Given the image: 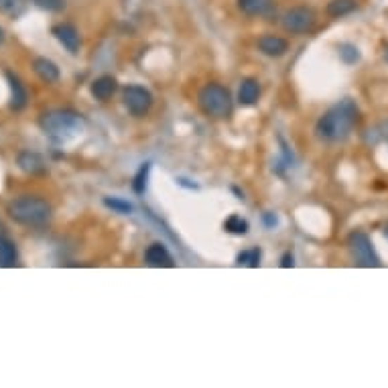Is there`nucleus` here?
Instances as JSON below:
<instances>
[{
	"label": "nucleus",
	"instance_id": "5",
	"mask_svg": "<svg viewBox=\"0 0 388 388\" xmlns=\"http://www.w3.org/2000/svg\"><path fill=\"white\" fill-rule=\"evenodd\" d=\"M348 246H350V252L354 260H356V264L368 266V269L382 264L380 257L376 254V248H374V244L370 240L368 234H364V232H351L350 238H348Z\"/></svg>",
	"mask_w": 388,
	"mask_h": 388
},
{
	"label": "nucleus",
	"instance_id": "17",
	"mask_svg": "<svg viewBox=\"0 0 388 388\" xmlns=\"http://www.w3.org/2000/svg\"><path fill=\"white\" fill-rule=\"evenodd\" d=\"M356 8H358V0H330L325 6V13L332 19H342V17L351 15Z\"/></svg>",
	"mask_w": 388,
	"mask_h": 388
},
{
	"label": "nucleus",
	"instance_id": "25",
	"mask_svg": "<svg viewBox=\"0 0 388 388\" xmlns=\"http://www.w3.org/2000/svg\"><path fill=\"white\" fill-rule=\"evenodd\" d=\"M33 2L37 4L39 8L51 11V13H56V11H61V8L65 6V0H33Z\"/></svg>",
	"mask_w": 388,
	"mask_h": 388
},
{
	"label": "nucleus",
	"instance_id": "23",
	"mask_svg": "<svg viewBox=\"0 0 388 388\" xmlns=\"http://www.w3.org/2000/svg\"><path fill=\"white\" fill-rule=\"evenodd\" d=\"M224 228L232 234H246L248 232V222L242 220L240 216H230L226 222H224Z\"/></svg>",
	"mask_w": 388,
	"mask_h": 388
},
{
	"label": "nucleus",
	"instance_id": "7",
	"mask_svg": "<svg viewBox=\"0 0 388 388\" xmlns=\"http://www.w3.org/2000/svg\"><path fill=\"white\" fill-rule=\"evenodd\" d=\"M122 100L132 116H145L153 106V96L147 88H141V86H129L122 93Z\"/></svg>",
	"mask_w": 388,
	"mask_h": 388
},
{
	"label": "nucleus",
	"instance_id": "13",
	"mask_svg": "<svg viewBox=\"0 0 388 388\" xmlns=\"http://www.w3.org/2000/svg\"><path fill=\"white\" fill-rule=\"evenodd\" d=\"M273 0H238V8L246 17H266L273 13Z\"/></svg>",
	"mask_w": 388,
	"mask_h": 388
},
{
	"label": "nucleus",
	"instance_id": "22",
	"mask_svg": "<svg viewBox=\"0 0 388 388\" xmlns=\"http://www.w3.org/2000/svg\"><path fill=\"white\" fill-rule=\"evenodd\" d=\"M104 205L106 207H110L112 212H116V214H132V204L127 202V200H122V198H104Z\"/></svg>",
	"mask_w": 388,
	"mask_h": 388
},
{
	"label": "nucleus",
	"instance_id": "29",
	"mask_svg": "<svg viewBox=\"0 0 388 388\" xmlns=\"http://www.w3.org/2000/svg\"><path fill=\"white\" fill-rule=\"evenodd\" d=\"M384 57H387V61H388V45H387V49H384Z\"/></svg>",
	"mask_w": 388,
	"mask_h": 388
},
{
	"label": "nucleus",
	"instance_id": "28",
	"mask_svg": "<svg viewBox=\"0 0 388 388\" xmlns=\"http://www.w3.org/2000/svg\"><path fill=\"white\" fill-rule=\"evenodd\" d=\"M4 37H6V35H4V29H2V27H0V45H2V43H4Z\"/></svg>",
	"mask_w": 388,
	"mask_h": 388
},
{
	"label": "nucleus",
	"instance_id": "4",
	"mask_svg": "<svg viewBox=\"0 0 388 388\" xmlns=\"http://www.w3.org/2000/svg\"><path fill=\"white\" fill-rule=\"evenodd\" d=\"M82 127V118L72 110H53L41 116V129L53 138L74 134Z\"/></svg>",
	"mask_w": 388,
	"mask_h": 388
},
{
	"label": "nucleus",
	"instance_id": "9",
	"mask_svg": "<svg viewBox=\"0 0 388 388\" xmlns=\"http://www.w3.org/2000/svg\"><path fill=\"white\" fill-rule=\"evenodd\" d=\"M17 163H19L20 171H25L27 175H41L47 169L43 157L39 153H35V150H22L19 155V159H17Z\"/></svg>",
	"mask_w": 388,
	"mask_h": 388
},
{
	"label": "nucleus",
	"instance_id": "11",
	"mask_svg": "<svg viewBox=\"0 0 388 388\" xmlns=\"http://www.w3.org/2000/svg\"><path fill=\"white\" fill-rule=\"evenodd\" d=\"M145 260H147L148 266H165V269H171L175 262H173V257L169 254V250H167L163 244H159V242H155V244H150L147 248V252H145Z\"/></svg>",
	"mask_w": 388,
	"mask_h": 388
},
{
	"label": "nucleus",
	"instance_id": "2",
	"mask_svg": "<svg viewBox=\"0 0 388 388\" xmlns=\"http://www.w3.org/2000/svg\"><path fill=\"white\" fill-rule=\"evenodd\" d=\"M8 216L22 226H43L51 218V205L41 198L22 195L19 200L11 202Z\"/></svg>",
	"mask_w": 388,
	"mask_h": 388
},
{
	"label": "nucleus",
	"instance_id": "8",
	"mask_svg": "<svg viewBox=\"0 0 388 388\" xmlns=\"http://www.w3.org/2000/svg\"><path fill=\"white\" fill-rule=\"evenodd\" d=\"M53 35L56 39L74 56L79 51V45H82V39H79V31L75 29L74 25L70 22H61V25H56L53 27Z\"/></svg>",
	"mask_w": 388,
	"mask_h": 388
},
{
	"label": "nucleus",
	"instance_id": "20",
	"mask_svg": "<svg viewBox=\"0 0 388 388\" xmlns=\"http://www.w3.org/2000/svg\"><path fill=\"white\" fill-rule=\"evenodd\" d=\"M337 51H340V59H342L346 65H354V63L360 61V49H358L356 45H351V43H342V45L337 47Z\"/></svg>",
	"mask_w": 388,
	"mask_h": 388
},
{
	"label": "nucleus",
	"instance_id": "14",
	"mask_svg": "<svg viewBox=\"0 0 388 388\" xmlns=\"http://www.w3.org/2000/svg\"><path fill=\"white\" fill-rule=\"evenodd\" d=\"M116 90H118V84H116V79H114L112 75H102V77H98L92 84V88H90L93 98L100 100V102L110 100L112 96L116 93Z\"/></svg>",
	"mask_w": 388,
	"mask_h": 388
},
{
	"label": "nucleus",
	"instance_id": "16",
	"mask_svg": "<svg viewBox=\"0 0 388 388\" xmlns=\"http://www.w3.org/2000/svg\"><path fill=\"white\" fill-rule=\"evenodd\" d=\"M260 98V86L257 79H252V77H246V79H242L240 84V90H238V102H240L242 106H252V104H257Z\"/></svg>",
	"mask_w": 388,
	"mask_h": 388
},
{
	"label": "nucleus",
	"instance_id": "27",
	"mask_svg": "<svg viewBox=\"0 0 388 388\" xmlns=\"http://www.w3.org/2000/svg\"><path fill=\"white\" fill-rule=\"evenodd\" d=\"M378 134H380V136H382V138L388 143V122H384V124L378 129Z\"/></svg>",
	"mask_w": 388,
	"mask_h": 388
},
{
	"label": "nucleus",
	"instance_id": "15",
	"mask_svg": "<svg viewBox=\"0 0 388 388\" xmlns=\"http://www.w3.org/2000/svg\"><path fill=\"white\" fill-rule=\"evenodd\" d=\"M33 70H35V74H37L45 84H56V82H59V77H61L59 67H57L51 59H47V57H37V59L33 61Z\"/></svg>",
	"mask_w": 388,
	"mask_h": 388
},
{
	"label": "nucleus",
	"instance_id": "24",
	"mask_svg": "<svg viewBox=\"0 0 388 388\" xmlns=\"http://www.w3.org/2000/svg\"><path fill=\"white\" fill-rule=\"evenodd\" d=\"M260 262V250L259 248H252V250H246L238 254V264H248V266H259Z\"/></svg>",
	"mask_w": 388,
	"mask_h": 388
},
{
	"label": "nucleus",
	"instance_id": "10",
	"mask_svg": "<svg viewBox=\"0 0 388 388\" xmlns=\"http://www.w3.org/2000/svg\"><path fill=\"white\" fill-rule=\"evenodd\" d=\"M6 79H8V88H11V108L15 112L22 110L27 106V100H29L22 82L13 72H6Z\"/></svg>",
	"mask_w": 388,
	"mask_h": 388
},
{
	"label": "nucleus",
	"instance_id": "1",
	"mask_svg": "<svg viewBox=\"0 0 388 388\" xmlns=\"http://www.w3.org/2000/svg\"><path fill=\"white\" fill-rule=\"evenodd\" d=\"M358 114H360L358 106L350 98L333 104L315 124L317 138H321L325 143H344L358 122Z\"/></svg>",
	"mask_w": 388,
	"mask_h": 388
},
{
	"label": "nucleus",
	"instance_id": "21",
	"mask_svg": "<svg viewBox=\"0 0 388 388\" xmlns=\"http://www.w3.org/2000/svg\"><path fill=\"white\" fill-rule=\"evenodd\" d=\"M148 171H150V163H145V165L138 169V173L134 175V181H132V189L134 193H145L147 191V179H148Z\"/></svg>",
	"mask_w": 388,
	"mask_h": 388
},
{
	"label": "nucleus",
	"instance_id": "19",
	"mask_svg": "<svg viewBox=\"0 0 388 388\" xmlns=\"http://www.w3.org/2000/svg\"><path fill=\"white\" fill-rule=\"evenodd\" d=\"M25 11H27L25 0H0V13L11 19H19L20 15H25Z\"/></svg>",
	"mask_w": 388,
	"mask_h": 388
},
{
	"label": "nucleus",
	"instance_id": "6",
	"mask_svg": "<svg viewBox=\"0 0 388 388\" xmlns=\"http://www.w3.org/2000/svg\"><path fill=\"white\" fill-rule=\"evenodd\" d=\"M315 13L313 8L309 6H295V8H289L285 15H283V29L287 33H293V35H301V33H309L315 27Z\"/></svg>",
	"mask_w": 388,
	"mask_h": 388
},
{
	"label": "nucleus",
	"instance_id": "26",
	"mask_svg": "<svg viewBox=\"0 0 388 388\" xmlns=\"http://www.w3.org/2000/svg\"><path fill=\"white\" fill-rule=\"evenodd\" d=\"M280 264H283L285 269H287V266H293V264H295V262H293V254H285V259H283Z\"/></svg>",
	"mask_w": 388,
	"mask_h": 388
},
{
	"label": "nucleus",
	"instance_id": "3",
	"mask_svg": "<svg viewBox=\"0 0 388 388\" xmlns=\"http://www.w3.org/2000/svg\"><path fill=\"white\" fill-rule=\"evenodd\" d=\"M198 104L212 118H226L232 112V96L220 84H207L198 93Z\"/></svg>",
	"mask_w": 388,
	"mask_h": 388
},
{
	"label": "nucleus",
	"instance_id": "18",
	"mask_svg": "<svg viewBox=\"0 0 388 388\" xmlns=\"http://www.w3.org/2000/svg\"><path fill=\"white\" fill-rule=\"evenodd\" d=\"M17 246L15 242H11L8 238L0 236V269H6V266H15L17 264Z\"/></svg>",
	"mask_w": 388,
	"mask_h": 388
},
{
	"label": "nucleus",
	"instance_id": "12",
	"mask_svg": "<svg viewBox=\"0 0 388 388\" xmlns=\"http://www.w3.org/2000/svg\"><path fill=\"white\" fill-rule=\"evenodd\" d=\"M259 49L260 53H264V56L280 57L287 53L289 43L283 37H277V35H262L259 39Z\"/></svg>",
	"mask_w": 388,
	"mask_h": 388
}]
</instances>
